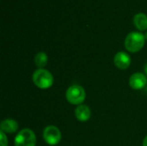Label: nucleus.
Returning <instances> with one entry per match:
<instances>
[{"label": "nucleus", "mask_w": 147, "mask_h": 146, "mask_svg": "<svg viewBox=\"0 0 147 146\" xmlns=\"http://www.w3.org/2000/svg\"><path fill=\"white\" fill-rule=\"evenodd\" d=\"M15 146H35L36 136L29 128L22 129L15 138Z\"/></svg>", "instance_id": "nucleus-4"}, {"label": "nucleus", "mask_w": 147, "mask_h": 146, "mask_svg": "<svg viewBox=\"0 0 147 146\" xmlns=\"http://www.w3.org/2000/svg\"><path fill=\"white\" fill-rule=\"evenodd\" d=\"M18 123L13 119H5L0 124V129L6 134H12L18 131Z\"/></svg>", "instance_id": "nucleus-9"}, {"label": "nucleus", "mask_w": 147, "mask_h": 146, "mask_svg": "<svg viewBox=\"0 0 147 146\" xmlns=\"http://www.w3.org/2000/svg\"><path fill=\"white\" fill-rule=\"evenodd\" d=\"M32 81L34 84L41 89H47L53 84L54 79L52 73L46 69H37L32 75Z\"/></svg>", "instance_id": "nucleus-1"}, {"label": "nucleus", "mask_w": 147, "mask_h": 146, "mask_svg": "<svg viewBox=\"0 0 147 146\" xmlns=\"http://www.w3.org/2000/svg\"><path fill=\"white\" fill-rule=\"evenodd\" d=\"M145 34L140 32H131L125 39V47L128 52H140L145 46Z\"/></svg>", "instance_id": "nucleus-2"}, {"label": "nucleus", "mask_w": 147, "mask_h": 146, "mask_svg": "<svg viewBox=\"0 0 147 146\" xmlns=\"http://www.w3.org/2000/svg\"><path fill=\"white\" fill-rule=\"evenodd\" d=\"M131 58L125 52H118L114 58V64L119 70H127L131 65Z\"/></svg>", "instance_id": "nucleus-7"}, {"label": "nucleus", "mask_w": 147, "mask_h": 146, "mask_svg": "<svg viewBox=\"0 0 147 146\" xmlns=\"http://www.w3.org/2000/svg\"><path fill=\"white\" fill-rule=\"evenodd\" d=\"M142 146H147V136H146V137H145V139H143Z\"/></svg>", "instance_id": "nucleus-13"}, {"label": "nucleus", "mask_w": 147, "mask_h": 146, "mask_svg": "<svg viewBox=\"0 0 147 146\" xmlns=\"http://www.w3.org/2000/svg\"><path fill=\"white\" fill-rule=\"evenodd\" d=\"M134 23L139 30H146L147 29V15L144 13L136 14L134 17Z\"/></svg>", "instance_id": "nucleus-10"}, {"label": "nucleus", "mask_w": 147, "mask_h": 146, "mask_svg": "<svg viewBox=\"0 0 147 146\" xmlns=\"http://www.w3.org/2000/svg\"><path fill=\"white\" fill-rule=\"evenodd\" d=\"M1 133V145L0 146H8V139L6 136V133L3 132H0Z\"/></svg>", "instance_id": "nucleus-12"}, {"label": "nucleus", "mask_w": 147, "mask_h": 146, "mask_svg": "<svg viewBox=\"0 0 147 146\" xmlns=\"http://www.w3.org/2000/svg\"><path fill=\"white\" fill-rule=\"evenodd\" d=\"M147 76L141 72L134 73L128 80L129 86L134 90H140L146 87L147 84Z\"/></svg>", "instance_id": "nucleus-6"}, {"label": "nucleus", "mask_w": 147, "mask_h": 146, "mask_svg": "<svg viewBox=\"0 0 147 146\" xmlns=\"http://www.w3.org/2000/svg\"><path fill=\"white\" fill-rule=\"evenodd\" d=\"M91 110L89 106L85 104H81L77 106L75 109V117L78 121L85 122L90 119Z\"/></svg>", "instance_id": "nucleus-8"}, {"label": "nucleus", "mask_w": 147, "mask_h": 146, "mask_svg": "<svg viewBox=\"0 0 147 146\" xmlns=\"http://www.w3.org/2000/svg\"><path fill=\"white\" fill-rule=\"evenodd\" d=\"M86 93L84 89L78 85V84H73L71 85L65 93V98L69 103L71 105L78 106L84 103L85 101Z\"/></svg>", "instance_id": "nucleus-3"}, {"label": "nucleus", "mask_w": 147, "mask_h": 146, "mask_svg": "<svg viewBox=\"0 0 147 146\" xmlns=\"http://www.w3.org/2000/svg\"><path fill=\"white\" fill-rule=\"evenodd\" d=\"M48 61V57L46 52H39L34 59V62L35 65L38 67V69H43L47 65Z\"/></svg>", "instance_id": "nucleus-11"}, {"label": "nucleus", "mask_w": 147, "mask_h": 146, "mask_svg": "<svg viewBox=\"0 0 147 146\" xmlns=\"http://www.w3.org/2000/svg\"><path fill=\"white\" fill-rule=\"evenodd\" d=\"M43 139L45 142L51 146L57 145L59 144L62 139L60 130L55 126H47L43 131Z\"/></svg>", "instance_id": "nucleus-5"}, {"label": "nucleus", "mask_w": 147, "mask_h": 146, "mask_svg": "<svg viewBox=\"0 0 147 146\" xmlns=\"http://www.w3.org/2000/svg\"><path fill=\"white\" fill-rule=\"evenodd\" d=\"M145 38H146V40H147V32H146V34H145Z\"/></svg>", "instance_id": "nucleus-15"}, {"label": "nucleus", "mask_w": 147, "mask_h": 146, "mask_svg": "<svg viewBox=\"0 0 147 146\" xmlns=\"http://www.w3.org/2000/svg\"><path fill=\"white\" fill-rule=\"evenodd\" d=\"M145 74L147 76V62L146 64L145 65Z\"/></svg>", "instance_id": "nucleus-14"}]
</instances>
